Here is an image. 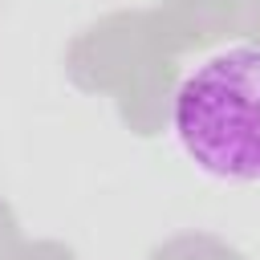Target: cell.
<instances>
[{
  "instance_id": "1",
  "label": "cell",
  "mask_w": 260,
  "mask_h": 260,
  "mask_svg": "<svg viewBox=\"0 0 260 260\" xmlns=\"http://www.w3.org/2000/svg\"><path fill=\"white\" fill-rule=\"evenodd\" d=\"M171 130L203 175L260 183V45H228L199 61L175 93Z\"/></svg>"
}]
</instances>
